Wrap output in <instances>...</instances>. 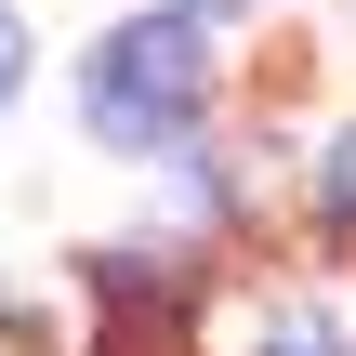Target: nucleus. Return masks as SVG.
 Returning <instances> with one entry per match:
<instances>
[{
	"label": "nucleus",
	"mask_w": 356,
	"mask_h": 356,
	"mask_svg": "<svg viewBox=\"0 0 356 356\" xmlns=\"http://www.w3.org/2000/svg\"><path fill=\"white\" fill-rule=\"evenodd\" d=\"M13 79H26V26L0 13V106H13Z\"/></svg>",
	"instance_id": "7ed1b4c3"
},
{
	"label": "nucleus",
	"mask_w": 356,
	"mask_h": 356,
	"mask_svg": "<svg viewBox=\"0 0 356 356\" xmlns=\"http://www.w3.org/2000/svg\"><path fill=\"white\" fill-rule=\"evenodd\" d=\"M198 92H211V53H198V26H185V13L119 26V40L79 66V119H92L106 145H172V132L198 119Z\"/></svg>",
	"instance_id": "f257e3e1"
},
{
	"label": "nucleus",
	"mask_w": 356,
	"mask_h": 356,
	"mask_svg": "<svg viewBox=\"0 0 356 356\" xmlns=\"http://www.w3.org/2000/svg\"><path fill=\"white\" fill-rule=\"evenodd\" d=\"M185 13H225V0H185Z\"/></svg>",
	"instance_id": "39448f33"
},
{
	"label": "nucleus",
	"mask_w": 356,
	"mask_h": 356,
	"mask_svg": "<svg viewBox=\"0 0 356 356\" xmlns=\"http://www.w3.org/2000/svg\"><path fill=\"white\" fill-rule=\"evenodd\" d=\"M264 356H343V343H330V317L291 304V317H264Z\"/></svg>",
	"instance_id": "f03ea898"
},
{
	"label": "nucleus",
	"mask_w": 356,
	"mask_h": 356,
	"mask_svg": "<svg viewBox=\"0 0 356 356\" xmlns=\"http://www.w3.org/2000/svg\"><path fill=\"white\" fill-rule=\"evenodd\" d=\"M330 198H343V211H356V132H343V145H330Z\"/></svg>",
	"instance_id": "20e7f679"
}]
</instances>
